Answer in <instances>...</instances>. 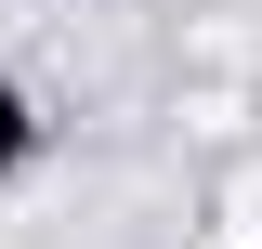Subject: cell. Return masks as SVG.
I'll use <instances>...</instances> for the list:
<instances>
[{
  "label": "cell",
  "instance_id": "obj_1",
  "mask_svg": "<svg viewBox=\"0 0 262 249\" xmlns=\"http://www.w3.org/2000/svg\"><path fill=\"white\" fill-rule=\"evenodd\" d=\"M39 157V105H27V79H0V184Z\"/></svg>",
  "mask_w": 262,
  "mask_h": 249
}]
</instances>
